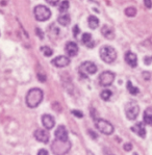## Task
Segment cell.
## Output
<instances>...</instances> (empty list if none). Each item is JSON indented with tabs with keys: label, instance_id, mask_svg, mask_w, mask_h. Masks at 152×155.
I'll list each match as a JSON object with an SVG mask.
<instances>
[{
	"label": "cell",
	"instance_id": "cell-33",
	"mask_svg": "<svg viewBox=\"0 0 152 155\" xmlns=\"http://www.w3.org/2000/svg\"><path fill=\"white\" fill-rule=\"evenodd\" d=\"M38 77H39L40 81H45L46 80V76L43 75V74H38Z\"/></svg>",
	"mask_w": 152,
	"mask_h": 155
},
{
	"label": "cell",
	"instance_id": "cell-17",
	"mask_svg": "<svg viewBox=\"0 0 152 155\" xmlns=\"http://www.w3.org/2000/svg\"><path fill=\"white\" fill-rule=\"evenodd\" d=\"M101 33L103 35V37H105L106 39H108V40H113L114 38H115V33H114L113 28L107 25H104L103 27H102Z\"/></svg>",
	"mask_w": 152,
	"mask_h": 155
},
{
	"label": "cell",
	"instance_id": "cell-19",
	"mask_svg": "<svg viewBox=\"0 0 152 155\" xmlns=\"http://www.w3.org/2000/svg\"><path fill=\"white\" fill-rule=\"evenodd\" d=\"M144 122L147 125L152 126V108H147L144 113Z\"/></svg>",
	"mask_w": 152,
	"mask_h": 155
},
{
	"label": "cell",
	"instance_id": "cell-12",
	"mask_svg": "<svg viewBox=\"0 0 152 155\" xmlns=\"http://www.w3.org/2000/svg\"><path fill=\"white\" fill-rule=\"evenodd\" d=\"M65 50L69 56H75L78 53V46L75 42H68L66 44Z\"/></svg>",
	"mask_w": 152,
	"mask_h": 155
},
{
	"label": "cell",
	"instance_id": "cell-32",
	"mask_svg": "<svg viewBox=\"0 0 152 155\" xmlns=\"http://www.w3.org/2000/svg\"><path fill=\"white\" fill-rule=\"evenodd\" d=\"M151 61H152V57H145L144 58V61H145L146 65H150Z\"/></svg>",
	"mask_w": 152,
	"mask_h": 155
},
{
	"label": "cell",
	"instance_id": "cell-26",
	"mask_svg": "<svg viewBox=\"0 0 152 155\" xmlns=\"http://www.w3.org/2000/svg\"><path fill=\"white\" fill-rule=\"evenodd\" d=\"M144 4L147 8H152V0H144Z\"/></svg>",
	"mask_w": 152,
	"mask_h": 155
},
{
	"label": "cell",
	"instance_id": "cell-15",
	"mask_svg": "<svg viewBox=\"0 0 152 155\" xmlns=\"http://www.w3.org/2000/svg\"><path fill=\"white\" fill-rule=\"evenodd\" d=\"M131 130L134 131L139 137H146V129H145V126L142 122H139V123L135 124V125L132 126Z\"/></svg>",
	"mask_w": 152,
	"mask_h": 155
},
{
	"label": "cell",
	"instance_id": "cell-23",
	"mask_svg": "<svg viewBox=\"0 0 152 155\" xmlns=\"http://www.w3.org/2000/svg\"><path fill=\"white\" fill-rule=\"evenodd\" d=\"M111 95H113V93H111L110 90H104V91H102L100 96H101V98L103 99V100H105V101H108L110 98L111 97Z\"/></svg>",
	"mask_w": 152,
	"mask_h": 155
},
{
	"label": "cell",
	"instance_id": "cell-11",
	"mask_svg": "<svg viewBox=\"0 0 152 155\" xmlns=\"http://www.w3.org/2000/svg\"><path fill=\"white\" fill-rule=\"evenodd\" d=\"M51 63L58 68H64V67H67L70 64V59L67 56H58Z\"/></svg>",
	"mask_w": 152,
	"mask_h": 155
},
{
	"label": "cell",
	"instance_id": "cell-34",
	"mask_svg": "<svg viewBox=\"0 0 152 155\" xmlns=\"http://www.w3.org/2000/svg\"><path fill=\"white\" fill-rule=\"evenodd\" d=\"M35 30H37V33H38V35H40V38H41V39H43V33L41 32V29H40V28H37Z\"/></svg>",
	"mask_w": 152,
	"mask_h": 155
},
{
	"label": "cell",
	"instance_id": "cell-8",
	"mask_svg": "<svg viewBox=\"0 0 152 155\" xmlns=\"http://www.w3.org/2000/svg\"><path fill=\"white\" fill-rule=\"evenodd\" d=\"M115 80V74L111 71H105V72H102L99 75V83L102 87H108Z\"/></svg>",
	"mask_w": 152,
	"mask_h": 155
},
{
	"label": "cell",
	"instance_id": "cell-4",
	"mask_svg": "<svg viewBox=\"0 0 152 155\" xmlns=\"http://www.w3.org/2000/svg\"><path fill=\"white\" fill-rule=\"evenodd\" d=\"M35 17L38 21H47L51 17V12L45 5H37L34 9Z\"/></svg>",
	"mask_w": 152,
	"mask_h": 155
},
{
	"label": "cell",
	"instance_id": "cell-28",
	"mask_svg": "<svg viewBox=\"0 0 152 155\" xmlns=\"http://www.w3.org/2000/svg\"><path fill=\"white\" fill-rule=\"evenodd\" d=\"M73 32H74V37H77V35L80 32L79 27H78L77 25H75V26H74V28H73Z\"/></svg>",
	"mask_w": 152,
	"mask_h": 155
},
{
	"label": "cell",
	"instance_id": "cell-29",
	"mask_svg": "<svg viewBox=\"0 0 152 155\" xmlns=\"http://www.w3.org/2000/svg\"><path fill=\"white\" fill-rule=\"evenodd\" d=\"M38 155H49L48 154V151L45 149H40L39 152H38Z\"/></svg>",
	"mask_w": 152,
	"mask_h": 155
},
{
	"label": "cell",
	"instance_id": "cell-22",
	"mask_svg": "<svg viewBox=\"0 0 152 155\" xmlns=\"http://www.w3.org/2000/svg\"><path fill=\"white\" fill-rule=\"evenodd\" d=\"M69 5H70V4H69L68 0H64L61 3V5H59V12H61V13H67Z\"/></svg>",
	"mask_w": 152,
	"mask_h": 155
},
{
	"label": "cell",
	"instance_id": "cell-13",
	"mask_svg": "<svg viewBox=\"0 0 152 155\" xmlns=\"http://www.w3.org/2000/svg\"><path fill=\"white\" fill-rule=\"evenodd\" d=\"M42 123L46 129H52L55 125V121H54L53 117H51L50 114H44L42 117Z\"/></svg>",
	"mask_w": 152,
	"mask_h": 155
},
{
	"label": "cell",
	"instance_id": "cell-14",
	"mask_svg": "<svg viewBox=\"0 0 152 155\" xmlns=\"http://www.w3.org/2000/svg\"><path fill=\"white\" fill-rule=\"evenodd\" d=\"M125 61H126L130 67L134 68V67H137V57L134 52L128 51L126 52V54H125Z\"/></svg>",
	"mask_w": 152,
	"mask_h": 155
},
{
	"label": "cell",
	"instance_id": "cell-16",
	"mask_svg": "<svg viewBox=\"0 0 152 155\" xmlns=\"http://www.w3.org/2000/svg\"><path fill=\"white\" fill-rule=\"evenodd\" d=\"M81 42H82V44L85 45L87 47H89V48H93L95 46V43L93 40H92L91 33H84L81 38Z\"/></svg>",
	"mask_w": 152,
	"mask_h": 155
},
{
	"label": "cell",
	"instance_id": "cell-9",
	"mask_svg": "<svg viewBox=\"0 0 152 155\" xmlns=\"http://www.w3.org/2000/svg\"><path fill=\"white\" fill-rule=\"evenodd\" d=\"M35 137L37 140L41 143H46L49 142V139H50V135H49L48 131L47 130H44V129H37L35 131Z\"/></svg>",
	"mask_w": 152,
	"mask_h": 155
},
{
	"label": "cell",
	"instance_id": "cell-1",
	"mask_svg": "<svg viewBox=\"0 0 152 155\" xmlns=\"http://www.w3.org/2000/svg\"><path fill=\"white\" fill-rule=\"evenodd\" d=\"M43 100V91L35 87L29 90V92L26 95V104L30 108H35L39 105Z\"/></svg>",
	"mask_w": 152,
	"mask_h": 155
},
{
	"label": "cell",
	"instance_id": "cell-2",
	"mask_svg": "<svg viewBox=\"0 0 152 155\" xmlns=\"http://www.w3.org/2000/svg\"><path fill=\"white\" fill-rule=\"evenodd\" d=\"M52 152L55 155H65L68 153V151L71 148V143L67 140V142H61V140H55L51 145Z\"/></svg>",
	"mask_w": 152,
	"mask_h": 155
},
{
	"label": "cell",
	"instance_id": "cell-5",
	"mask_svg": "<svg viewBox=\"0 0 152 155\" xmlns=\"http://www.w3.org/2000/svg\"><path fill=\"white\" fill-rule=\"evenodd\" d=\"M140 113V107L135 101H129L125 106V114L129 120H134Z\"/></svg>",
	"mask_w": 152,
	"mask_h": 155
},
{
	"label": "cell",
	"instance_id": "cell-20",
	"mask_svg": "<svg viewBox=\"0 0 152 155\" xmlns=\"http://www.w3.org/2000/svg\"><path fill=\"white\" fill-rule=\"evenodd\" d=\"M88 23H89L90 28H92V29H96V28L99 26V19L95 16H90L89 20H88Z\"/></svg>",
	"mask_w": 152,
	"mask_h": 155
},
{
	"label": "cell",
	"instance_id": "cell-18",
	"mask_svg": "<svg viewBox=\"0 0 152 155\" xmlns=\"http://www.w3.org/2000/svg\"><path fill=\"white\" fill-rule=\"evenodd\" d=\"M70 21H71L70 16L67 13H61L58 18V22L63 26H67L70 23Z\"/></svg>",
	"mask_w": 152,
	"mask_h": 155
},
{
	"label": "cell",
	"instance_id": "cell-3",
	"mask_svg": "<svg viewBox=\"0 0 152 155\" xmlns=\"http://www.w3.org/2000/svg\"><path fill=\"white\" fill-rule=\"evenodd\" d=\"M100 57L106 64H111L117 58V52L111 46H103L100 49Z\"/></svg>",
	"mask_w": 152,
	"mask_h": 155
},
{
	"label": "cell",
	"instance_id": "cell-30",
	"mask_svg": "<svg viewBox=\"0 0 152 155\" xmlns=\"http://www.w3.org/2000/svg\"><path fill=\"white\" fill-rule=\"evenodd\" d=\"M132 149V145L131 144H125L124 145V150L125 151H130Z\"/></svg>",
	"mask_w": 152,
	"mask_h": 155
},
{
	"label": "cell",
	"instance_id": "cell-10",
	"mask_svg": "<svg viewBox=\"0 0 152 155\" xmlns=\"http://www.w3.org/2000/svg\"><path fill=\"white\" fill-rule=\"evenodd\" d=\"M55 140H61V142H67L68 140V131L65 126L61 125L55 130Z\"/></svg>",
	"mask_w": 152,
	"mask_h": 155
},
{
	"label": "cell",
	"instance_id": "cell-27",
	"mask_svg": "<svg viewBox=\"0 0 152 155\" xmlns=\"http://www.w3.org/2000/svg\"><path fill=\"white\" fill-rule=\"evenodd\" d=\"M72 114H74L75 117H77V118H82V117H84L81 111H78V110H72Z\"/></svg>",
	"mask_w": 152,
	"mask_h": 155
},
{
	"label": "cell",
	"instance_id": "cell-6",
	"mask_svg": "<svg viewBox=\"0 0 152 155\" xmlns=\"http://www.w3.org/2000/svg\"><path fill=\"white\" fill-rule=\"evenodd\" d=\"M96 127L100 132L104 133L106 135H110L114 132V126L106 120L103 119H97L96 120Z\"/></svg>",
	"mask_w": 152,
	"mask_h": 155
},
{
	"label": "cell",
	"instance_id": "cell-36",
	"mask_svg": "<svg viewBox=\"0 0 152 155\" xmlns=\"http://www.w3.org/2000/svg\"><path fill=\"white\" fill-rule=\"evenodd\" d=\"M87 155H95V154L92 153V152L90 151V150H88V151H87Z\"/></svg>",
	"mask_w": 152,
	"mask_h": 155
},
{
	"label": "cell",
	"instance_id": "cell-7",
	"mask_svg": "<svg viewBox=\"0 0 152 155\" xmlns=\"http://www.w3.org/2000/svg\"><path fill=\"white\" fill-rule=\"evenodd\" d=\"M79 72L82 76L93 75L97 72V66L92 61H84L79 67Z\"/></svg>",
	"mask_w": 152,
	"mask_h": 155
},
{
	"label": "cell",
	"instance_id": "cell-21",
	"mask_svg": "<svg viewBox=\"0 0 152 155\" xmlns=\"http://www.w3.org/2000/svg\"><path fill=\"white\" fill-rule=\"evenodd\" d=\"M127 90L131 95H137L140 92L137 87H134V85H132L131 81H127Z\"/></svg>",
	"mask_w": 152,
	"mask_h": 155
},
{
	"label": "cell",
	"instance_id": "cell-31",
	"mask_svg": "<svg viewBox=\"0 0 152 155\" xmlns=\"http://www.w3.org/2000/svg\"><path fill=\"white\" fill-rule=\"evenodd\" d=\"M47 2H48L49 4H51V5H55V4H58V2L59 0H46Z\"/></svg>",
	"mask_w": 152,
	"mask_h": 155
},
{
	"label": "cell",
	"instance_id": "cell-25",
	"mask_svg": "<svg viewBox=\"0 0 152 155\" xmlns=\"http://www.w3.org/2000/svg\"><path fill=\"white\" fill-rule=\"evenodd\" d=\"M125 14H126V16L128 17H134L135 16V14H137V11H135L134 8H128L125 9Z\"/></svg>",
	"mask_w": 152,
	"mask_h": 155
},
{
	"label": "cell",
	"instance_id": "cell-35",
	"mask_svg": "<svg viewBox=\"0 0 152 155\" xmlns=\"http://www.w3.org/2000/svg\"><path fill=\"white\" fill-rule=\"evenodd\" d=\"M90 134H91L92 137H93V139H97V135H96V134L94 135V132H93V131H91V130H90Z\"/></svg>",
	"mask_w": 152,
	"mask_h": 155
},
{
	"label": "cell",
	"instance_id": "cell-24",
	"mask_svg": "<svg viewBox=\"0 0 152 155\" xmlns=\"http://www.w3.org/2000/svg\"><path fill=\"white\" fill-rule=\"evenodd\" d=\"M41 50H42L43 53H44L45 56H51L52 53H53L52 49L50 48V47H48V46H43L41 48Z\"/></svg>",
	"mask_w": 152,
	"mask_h": 155
}]
</instances>
